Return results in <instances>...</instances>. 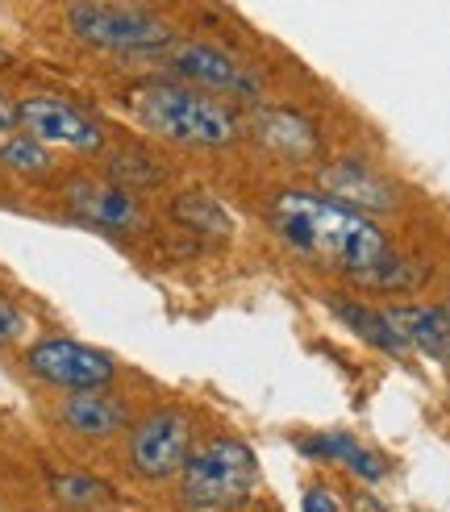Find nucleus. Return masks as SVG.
<instances>
[{
	"label": "nucleus",
	"instance_id": "17",
	"mask_svg": "<svg viewBox=\"0 0 450 512\" xmlns=\"http://www.w3.org/2000/svg\"><path fill=\"white\" fill-rule=\"evenodd\" d=\"M55 492H59V500H63V504H100V500L109 496L96 479H84V475L55 479Z\"/></svg>",
	"mask_w": 450,
	"mask_h": 512
},
{
	"label": "nucleus",
	"instance_id": "7",
	"mask_svg": "<svg viewBox=\"0 0 450 512\" xmlns=\"http://www.w3.org/2000/svg\"><path fill=\"white\" fill-rule=\"evenodd\" d=\"M167 67L180 84L200 88V92H221V96H255L259 92V75L209 42H175L167 55Z\"/></svg>",
	"mask_w": 450,
	"mask_h": 512
},
{
	"label": "nucleus",
	"instance_id": "9",
	"mask_svg": "<svg viewBox=\"0 0 450 512\" xmlns=\"http://www.w3.org/2000/svg\"><path fill=\"white\" fill-rule=\"evenodd\" d=\"M67 204L80 221L113 229V234H130V229L142 225L138 200L117 184H100V179H75V184H67Z\"/></svg>",
	"mask_w": 450,
	"mask_h": 512
},
{
	"label": "nucleus",
	"instance_id": "16",
	"mask_svg": "<svg viewBox=\"0 0 450 512\" xmlns=\"http://www.w3.org/2000/svg\"><path fill=\"white\" fill-rule=\"evenodd\" d=\"M0 163L21 171V175H46L50 171V155H46V146L30 134H17L9 142H0Z\"/></svg>",
	"mask_w": 450,
	"mask_h": 512
},
{
	"label": "nucleus",
	"instance_id": "10",
	"mask_svg": "<svg viewBox=\"0 0 450 512\" xmlns=\"http://www.w3.org/2000/svg\"><path fill=\"white\" fill-rule=\"evenodd\" d=\"M59 421L80 433V438H113V433L125 429L130 413H125V400L121 396H109L100 388H84V392H71L63 404H59Z\"/></svg>",
	"mask_w": 450,
	"mask_h": 512
},
{
	"label": "nucleus",
	"instance_id": "3",
	"mask_svg": "<svg viewBox=\"0 0 450 512\" xmlns=\"http://www.w3.org/2000/svg\"><path fill=\"white\" fill-rule=\"evenodd\" d=\"M259 458L242 438H213L180 467V504L188 512H242L255 496Z\"/></svg>",
	"mask_w": 450,
	"mask_h": 512
},
{
	"label": "nucleus",
	"instance_id": "14",
	"mask_svg": "<svg viewBox=\"0 0 450 512\" xmlns=\"http://www.w3.org/2000/svg\"><path fill=\"white\" fill-rule=\"evenodd\" d=\"M330 313L346 329H355L363 342H371L375 350H388V354H405L409 350L405 338L396 334L388 309H371V304H359V300H350V296H330Z\"/></svg>",
	"mask_w": 450,
	"mask_h": 512
},
{
	"label": "nucleus",
	"instance_id": "1",
	"mask_svg": "<svg viewBox=\"0 0 450 512\" xmlns=\"http://www.w3.org/2000/svg\"><path fill=\"white\" fill-rule=\"evenodd\" d=\"M267 217H271L275 238H280L288 250H296L300 259L334 267L363 288L400 292L417 279L409 271V263L392 250L384 229L367 213L334 200L330 192L288 188L271 200Z\"/></svg>",
	"mask_w": 450,
	"mask_h": 512
},
{
	"label": "nucleus",
	"instance_id": "20",
	"mask_svg": "<svg viewBox=\"0 0 450 512\" xmlns=\"http://www.w3.org/2000/svg\"><path fill=\"white\" fill-rule=\"evenodd\" d=\"M9 125H17V105L0 92V130H9Z\"/></svg>",
	"mask_w": 450,
	"mask_h": 512
},
{
	"label": "nucleus",
	"instance_id": "8",
	"mask_svg": "<svg viewBox=\"0 0 450 512\" xmlns=\"http://www.w3.org/2000/svg\"><path fill=\"white\" fill-rule=\"evenodd\" d=\"M17 125L42 146H67V150H100L105 130L84 113L67 105L59 96H30L17 105Z\"/></svg>",
	"mask_w": 450,
	"mask_h": 512
},
{
	"label": "nucleus",
	"instance_id": "6",
	"mask_svg": "<svg viewBox=\"0 0 450 512\" xmlns=\"http://www.w3.org/2000/svg\"><path fill=\"white\" fill-rule=\"evenodd\" d=\"M25 367H30L34 379L55 383V388H67V392L105 388V383L117 375V363L105 350L71 342V338H46V342L30 346V354H25Z\"/></svg>",
	"mask_w": 450,
	"mask_h": 512
},
{
	"label": "nucleus",
	"instance_id": "4",
	"mask_svg": "<svg viewBox=\"0 0 450 512\" xmlns=\"http://www.w3.org/2000/svg\"><path fill=\"white\" fill-rule=\"evenodd\" d=\"M67 30L96 46V50H163L171 46V25L146 9L113 5V0H71L67 5Z\"/></svg>",
	"mask_w": 450,
	"mask_h": 512
},
{
	"label": "nucleus",
	"instance_id": "13",
	"mask_svg": "<svg viewBox=\"0 0 450 512\" xmlns=\"http://www.w3.org/2000/svg\"><path fill=\"white\" fill-rule=\"evenodd\" d=\"M300 454H309V458H321V463H338L346 467L350 475H359L367 483H380L388 475V463L375 450H367L363 442H355L350 433H313V438L300 442Z\"/></svg>",
	"mask_w": 450,
	"mask_h": 512
},
{
	"label": "nucleus",
	"instance_id": "2",
	"mask_svg": "<svg viewBox=\"0 0 450 512\" xmlns=\"http://www.w3.org/2000/svg\"><path fill=\"white\" fill-rule=\"evenodd\" d=\"M134 117L150 134L184 146H230L238 138V117L209 92L188 84H142L134 92Z\"/></svg>",
	"mask_w": 450,
	"mask_h": 512
},
{
	"label": "nucleus",
	"instance_id": "22",
	"mask_svg": "<svg viewBox=\"0 0 450 512\" xmlns=\"http://www.w3.org/2000/svg\"><path fill=\"white\" fill-rule=\"evenodd\" d=\"M446 313H450V300H446Z\"/></svg>",
	"mask_w": 450,
	"mask_h": 512
},
{
	"label": "nucleus",
	"instance_id": "21",
	"mask_svg": "<svg viewBox=\"0 0 450 512\" xmlns=\"http://www.w3.org/2000/svg\"><path fill=\"white\" fill-rule=\"evenodd\" d=\"M5 63H9V50H5V46H0V67H5Z\"/></svg>",
	"mask_w": 450,
	"mask_h": 512
},
{
	"label": "nucleus",
	"instance_id": "19",
	"mask_svg": "<svg viewBox=\"0 0 450 512\" xmlns=\"http://www.w3.org/2000/svg\"><path fill=\"white\" fill-rule=\"evenodd\" d=\"M300 512H342V508H338V496H334L330 488H321V483H313V488H305Z\"/></svg>",
	"mask_w": 450,
	"mask_h": 512
},
{
	"label": "nucleus",
	"instance_id": "18",
	"mask_svg": "<svg viewBox=\"0 0 450 512\" xmlns=\"http://www.w3.org/2000/svg\"><path fill=\"white\" fill-rule=\"evenodd\" d=\"M25 334V313L9 296H0V342H17Z\"/></svg>",
	"mask_w": 450,
	"mask_h": 512
},
{
	"label": "nucleus",
	"instance_id": "5",
	"mask_svg": "<svg viewBox=\"0 0 450 512\" xmlns=\"http://www.w3.org/2000/svg\"><path fill=\"white\" fill-rule=\"evenodd\" d=\"M188 454H192V417L180 413V408H159V413L142 417L130 433V467L150 483L175 479Z\"/></svg>",
	"mask_w": 450,
	"mask_h": 512
},
{
	"label": "nucleus",
	"instance_id": "11",
	"mask_svg": "<svg viewBox=\"0 0 450 512\" xmlns=\"http://www.w3.org/2000/svg\"><path fill=\"white\" fill-rule=\"evenodd\" d=\"M321 188L330 192L334 200L350 204V209H392L396 204V192L384 175H375L371 167L363 163H330L321 171Z\"/></svg>",
	"mask_w": 450,
	"mask_h": 512
},
{
	"label": "nucleus",
	"instance_id": "15",
	"mask_svg": "<svg viewBox=\"0 0 450 512\" xmlns=\"http://www.w3.org/2000/svg\"><path fill=\"white\" fill-rule=\"evenodd\" d=\"M259 138L280 150L288 159H309L317 150V130L300 117V113H288V109H267L259 113Z\"/></svg>",
	"mask_w": 450,
	"mask_h": 512
},
{
	"label": "nucleus",
	"instance_id": "12",
	"mask_svg": "<svg viewBox=\"0 0 450 512\" xmlns=\"http://www.w3.org/2000/svg\"><path fill=\"white\" fill-rule=\"evenodd\" d=\"M388 317L409 350H421V354L450 363V313L446 309H434V304H396V309H388Z\"/></svg>",
	"mask_w": 450,
	"mask_h": 512
}]
</instances>
